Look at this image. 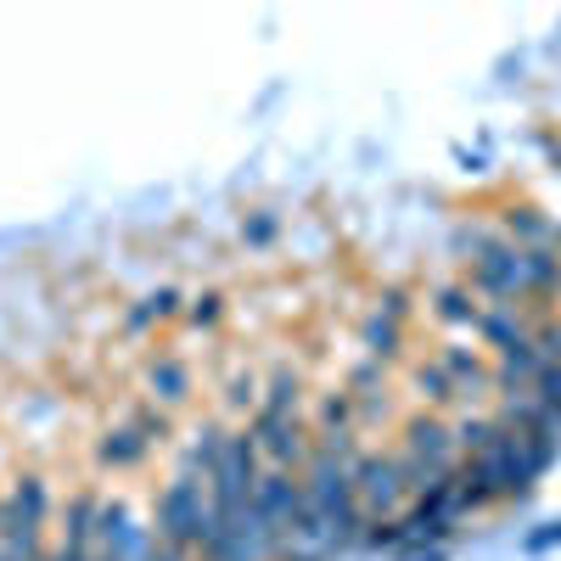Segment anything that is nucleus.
<instances>
[{
  "label": "nucleus",
  "instance_id": "obj_12",
  "mask_svg": "<svg viewBox=\"0 0 561 561\" xmlns=\"http://www.w3.org/2000/svg\"><path fill=\"white\" fill-rule=\"evenodd\" d=\"M309 427L314 438H337V433H359V404L348 388H325L309 399Z\"/></svg>",
  "mask_w": 561,
  "mask_h": 561
},
{
  "label": "nucleus",
  "instance_id": "obj_3",
  "mask_svg": "<svg viewBox=\"0 0 561 561\" xmlns=\"http://www.w3.org/2000/svg\"><path fill=\"white\" fill-rule=\"evenodd\" d=\"M354 494H359V511L370 523H388V517H404L410 505V483H404V466H399V449H377L365 444L359 460H354Z\"/></svg>",
  "mask_w": 561,
  "mask_h": 561
},
{
  "label": "nucleus",
  "instance_id": "obj_1",
  "mask_svg": "<svg viewBox=\"0 0 561 561\" xmlns=\"http://www.w3.org/2000/svg\"><path fill=\"white\" fill-rule=\"evenodd\" d=\"M399 466H404V483H410V500L421 489H433L444 478H455L460 466V444H455V421H444L438 410H410L399 421Z\"/></svg>",
  "mask_w": 561,
  "mask_h": 561
},
{
  "label": "nucleus",
  "instance_id": "obj_13",
  "mask_svg": "<svg viewBox=\"0 0 561 561\" xmlns=\"http://www.w3.org/2000/svg\"><path fill=\"white\" fill-rule=\"evenodd\" d=\"M433 320H444V325H455V332H472L478 337L483 298L466 287V280H438V287H433Z\"/></svg>",
  "mask_w": 561,
  "mask_h": 561
},
{
  "label": "nucleus",
  "instance_id": "obj_17",
  "mask_svg": "<svg viewBox=\"0 0 561 561\" xmlns=\"http://www.w3.org/2000/svg\"><path fill=\"white\" fill-rule=\"evenodd\" d=\"M359 348H365L370 359H382V365H399V359H404V325L370 309V314L359 320Z\"/></svg>",
  "mask_w": 561,
  "mask_h": 561
},
{
  "label": "nucleus",
  "instance_id": "obj_25",
  "mask_svg": "<svg viewBox=\"0 0 561 561\" xmlns=\"http://www.w3.org/2000/svg\"><path fill=\"white\" fill-rule=\"evenodd\" d=\"M147 561H197V556H192V550H174V545H163V539H158V545L147 550Z\"/></svg>",
  "mask_w": 561,
  "mask_h": 561
},
{
  "label": "nucleus",
  "instance_id": "obj_18",
  "mask_svg": "<svg viewBox=\"0 0 561 561\" xmlns=\"http://www.w3.org/2000/svg\"><path fill=\"white\" fill-rule=\"evenodd\" d=\"M410 388H415V399H421V410H449V404H460V393H455V382H449V370L438 365V359H415L410 365Z\"/></svg>",
  "mask_w": 561,
  "mask_h": 561
},
{
  "label": "nucleus",
  "instance_id": "obj_6",
  "mask_svg": "<svg viewBox=\"0 0 561 561\" xmlns=\"http://www.w3.org/2000/svg\"><path fill=\"white\" fill-rule=\"evenodd\" d=\"M438 365L449 370V382L460 393V404H483L494 393V359L472 343H444L438 348Z\"/></svg>",
  "mask_w": 561,
  "mask_h": 561
},
{
  "label": "nucleus",
  "instance_id": "obj_7",
  "mask_svg": "<svg viewBox=\"0 0 561 561\" xmlns=\"http://www.w3.org/2000/svg\"><path fill=\"white\" fill-rule=\"evenodd\" d=\"M494 230H500L511 248H556V237H561V225H556L539 203H528V197H511V203L494 214Z\"/></svg>",
  "mask_w": 561,
  "mask_h": 561
},
{
  "label": "nucleus",
  "instance_id": "obj_9",
  "mask_svg": "<svg viewBox=\"0 0 561 561\" xmlns=\"http://www.w3.org/2000/svg\"><path fill=\"white\" fill-rule=\"evenodd\" d=\"M534 309H523V304H500V309H483V320H478V343L489 348V354H505V348H517V343H528L534 337Z\"/></svg>",
  "mask_w": 561,
  "mask_h": 561
},
{
  "label": "nucleus",
  "instance_id": "obj_21",
  "mask_svg": "<svg viewBox=\"0 0 561 561\" xmlns=\"http://www.w3.org/2000/svg\"><path fill=\"white\" fill-rule=\"evenodd\" d=\"M129 421H135V433L147 438L152 449H163V444L174 438V415H169V410H158L152 399H140V404L129 410Z\"/></svg>",
  "mask_w": 561,
  "mask_h": 561
},
{
  "label": "nucleus",
  "instance_id": "obj_28",
  "mask_svg": "<svg viewBox=\"0 0 561 561\" xmlns=\"http://www.w3.org/2000/svg\"><path fill=\"white\" fill-rule=\"evenodd\" d=\"M23 561H51V550H39V556H23Z\"/></svg>",
  "mask_w": 561,
  "mask_h": 561
},
{
  "label": "nucleus",
  "instance_id": "obj_26",
  "mask_svg": "<svg viewBox=\"0 0 561 561\" xmlns=\"http://www.w3.org/2000/svg\"><path fill=\"white\" fill-rule=\"evenodd\" d=\"M539 140H545V152H550V163H556V174H561V135H556V129H539Z\"/></svg>",
  "mask_w": 561,
  "mask_h": 561
},
{
  "label": "nucleus",
  "instance_id": "obj_22",
  "mask_svg": "<svg viewBox=\"0 0 561 561\" xmlns=\"http://www.w3.org/2000/svg\"><path fill=\"white\" fill-rule=\"evenodd\" d=\"M534 399H539L550 415H561V359H545L539 382H534Z\"/></svg>",
  "mask_w": 561,
  "mask_h": 561
},
{
  "label": "nucleus",
  "instance_id": "obj_8",
  "mask_svg": "<svg viewBox=\"0 0 561 561\" xmlns=\"http://www.w3.org/2000/svg\"><path fill=\"white\" fill-rule=\"evenodd\" d=\"M140 382H147V399L158 410H185L192 404V365H185L180 354H152L147 365H140Z\"/></svg>",
  "mask_w": 561,
  "mask_h": 561
},
{
  "label": "nucleus",
  "instance_id": "obj_15",
  "mask_svg": "<svg viewBox=\"0 0 561 561\" xmlns=\"http://www.w3.org/2000/svg\"><path fill=\"white\" fill-rule=\"evenodd\" d=\"M539 370H545V354H539L534 337L517 343V348H505V354H494V393H528L539 382Z\"/></svg>",
  "mask_w": 561,
  "mask_h": 561
},
{
  "label": "nucleus",
  "instance_id": "obj_16",
  "mask_svg": "<svg viewBox=\"0 0 561 561\" xmlns=\"http://www.w3.org/2000/svg\"><path fill=\"white\" fill-rule=\"evenodd\" d=\"M264 415H309V382L298 365H280L275 377L264 382V399H259Z\"/></svg>",
  "mask_w": 561,
  "mask_h": 561
},
{
  "label": "nucleus",
  "instance_id": "obj_2",
  "mask_svg": "<svg viewBox=\"0 0 561 561\" xmlns=\"http://www.w3.org/2000/svg\"><path fill=\"white\" fill-rule=\"evenodd\" d=\"M152 534L174 550H192L203 556V545L214 539V500L203 478H185L174 472L158 494H152Z\"/></svg>",
  "mask_w": 561,
  "mask_h": 561
},
{
  "label": "nucleus",
  "instance_id": "obj_24",
  "mask_svg": "<svg viewBox=\"0 0 561 561\" xmlns=\"http://www.w3.org/2000/svg\"><path fill=\"white\" fill-rule=\"evenodd\" d=\"M561 545V523H545V528H534L528 539H523V550L528 556H539V550H556Z\"/></svg>",
  "mask_w": 561,
  "mask_h": 561
},
{
  "label": "nucleus",
  "instance_id": "obj_27",
  "mask_svg": "<svg viewBox=\"0 0 561 561\" xmlns=\"http://www.w3.org/2000/svg\"><path fill=\"white\" fill-rule=\"evenodd\" d=\"M415 561H444V550H427V556H415Z\"/></svg>",
  "mask_w": 561,
  "mask_h": 561
},
{
  "label": "nucleus",
  "instance_id": "obj_23",
  "mask_svg": "<svg viewBox=\"0 0 561 561\" xmlns=\"http://www.w3.org/2000/svg\"><path fill=\"white\" fill-rule=\"evenodd\" d=\"M410 309H415V298H410V287H382L377 293V314H388V320H410Z\"/></svg>",
  "mask_w": 561,
  "mask_h": 561
},
{
  "label": "nucleus",
  "instance_id": "obj_10",
  "mask_svg": "<svg viewBox=\"0 0 561 561\" xmlns=\"http://www.w3.org/2000/svg\"><path fill=\"white\" fill-rule=\"evenodd\" d=\"M174 320H185V293L180 287H152L147 298H135L129 309H124V337H140V332H158V325H174Z\"/></svg>",
  "mask_w": 561,
  "mask_h": 561
},
{
  "label": "nucleus",
  "instance_id": "obj_11",
  "mask_svg": "<svg viewBox=\"0 0 561 561\" xmlns=\"http://www.w3.org/2000/svg\"><path fill=\"white\" fill-rule=\"evenodd\" d=\"M147 455H152V444L135 433V421H118V427L96 433V466L102 472H140Z\"/></svg>",
  "mask_w": 561,
  "mask_h": 561
},
{
  "label": "nucleus",
  "instance_id": "obj_5",
  "mask_svg": "<svg viewBox=\"0 0 561 561\" xmlns=\"http://www.w3.org/2000/svg\"><path fill=\"white\" fill-rule=\"evenodd\" d=\"M158 545L152 523H140L129 500H102L96 511V561H147V550Z\"/></svg>",
  "mask_w": 561,
  "mask_h": 561
},
{
  "label": "nucleus",
  "instance_id": "obj_14",
  "mask_svg": "<svg viewBox=\"0 0 561 561\" xmlns=\"http://www.w3.org/2000/svg\"><path fill=\"white\" fill-rule=\"evenodd\" d=\"M225 438H230L225 421H203V427L192 433V444L180 449V472H185V478H203V483H214L219 460H225Z\"/></svg>",
  "mask_w": 561,
  "mask_h": 561
},
{
  "label": "nucleus",
  "instance_id": "obj_20",
  "mask_svg": "<svg viewBox=\"0 0 561 561\" xmlns=\"http://www.w3.org/2000/svg\"><path fill=\"white\" fill-rule=\"evenodd\" d=\"M225 314H230V298L219 287H203L197 298H185V325H192V332H219Z\"/></svg>",
  "mask_w": 561,
  "mask_h": 561
},
{
  "label": "nucleus",
  "instance_id": "obj_19",
  "mask_svg": "<svg viewBox=\"0 0 561 561\" xmlns=\"http://www.w3.org/2000/svg\"><path fill=\"white\" fill-rule=\"evenodd\" d=\"M280 230H287V219H280V208H248L242 214V230H237V242L248 253H270L280 242Z\"/></svg>",
  "mask_w": 561,
  "mask_h": 561
},
{
  "label": "nucleus",
  "instance_id": "obj_4",
  "mask_svg": "<svg viewBox=\"0 0 561 561\" xmlns=\"http://www.w3.org/2000/svg\"><path fill=\"white\" fill-rule=\"evenodd\" d=\"M248 427H253V438H259V449H264V466L304 478V466H309V455H314L309 415H264V410H253Z\"/></svg>",
  "mask_w": 561,
  "mask_h": 561
}]
</instances>
